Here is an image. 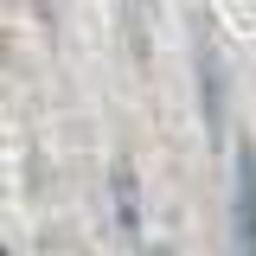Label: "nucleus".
<instances>
[{
	"instance_id": "obj_1",
	"label": "nucleus",
	"mask_w": 256,
	"mask_h": 256,
	"mask_svg": "<svg viewBox=\"0 0 256 256\" xmlns=\"http://www.w3.org/2000/svg\"><path fill=\"white\" fill-rule=\"evenodd\" d=\"M230 218H237V250H256V148L230 141Z\"/></svg>"
},
{
	"instance_id": "obj_2",
	"label": "nucleus",
	"mask_w": 256,
	"mask_h": 256,
	"mask_svg": "<svg viewBox=\"0 0 256 256\" xmlns=\"http://www.w3.org/2000/svg\"><path fill=\"white\" fill-rule=\"evenodd\" d=\"M109 180H116V224H122V237H128V244H134V237H141V186H134V160L116 154Z\"/></svg>"
},
{
	"instance_id": "obj_3",
	"label": "nucleus",
	"mask_w": 256,
	"mask_h": 256,
	"mask_svg": "<svg viewBox=\"0 0 256 256\" xmlns=\"http://www.w3.org/2000/svg\"><path fill=\"white\" fill-rule=\"evenodd\" d=\"M198 96H205V122L224 128V64L212 45H198Z\"/></svg>"
},
{
	"instance_id": "obj_4",
	"label": "nucleus",
	"mask_w": 256,
	"mask_h": 256,
	"mask_svg": "<svg viewBox=\"0 0 256 256\" xmlns=\"http://www.w3.org/2000/svg\"><path fill=\"white\" fill-rule=\"evenodd\" d=\"M32 6H38V20H52V0H32Z\"/></svg>"
}]
</instances>
